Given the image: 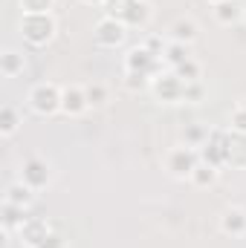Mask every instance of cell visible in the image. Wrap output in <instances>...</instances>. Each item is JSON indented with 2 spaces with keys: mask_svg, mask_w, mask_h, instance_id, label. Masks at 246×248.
<instances>
[{
  "mask_svg": "<svg viewBox=\"0 0 246 248\" xmlns=\"http://www.w3.org/2000/svg\"><path fill=\"white\" fill-rule=\"evenodd\" d=\"M58 32V17L53 12H26L20 15V35L32 46H47Z\"/></svg>",
  "mask_w": 246,
  "mask_h": 248,
  "instance_id": "1",
  "label": "cell"
},
{
  "mask_svg": "<svg viewBox=\"0 0 246 248\" xmlns=\"http://www.w3.org/2000/svg\"><path fill=\"white\" fill-rule=\"evenodd\" d=\"M200 162H203L200 150L188 147V144H177L165 153V170L171 179H191V173L197 170Z\"/></svg>",
  "mask_w": 246,
  "mask_h": 248,
  "instance_id": "2",
  "label": "cell"
},
{
  "mask_svg": "<svg viewBox=\"0 0 246 248\" xmlns=\"http://www.w3.org/2000/svg\"><path fill=\"white\" fill-rule=\"evenodd\" d=\"M61 90L58 84H53V81H41V84H35L32 90H29V107H32V113H38V116H55V113H61Z\"/></svg>",
  "mask_w": 246,
  "mask_h": 248,
  "instance_id": "3",
  "label": "cell"
},
{
  "mask_svg": "<svg viewBox=\"0 0 246 248\" xmlns=\"http://www.w3.org/2000/svg\"><path fill=\"white\" fill-rule=\"evenodd\" d=\"M162 58L159 55H154L145 44H139V46H133L127 55H124V72H139V75H148L151 81L159 75V72H165V66H162Z\"/></svg>",
  "mask_w": 246,
  "mask_h": 248,
  "instance_id": "4",
  "label": "cell"
},
{
  "mask_svg": "<svg viewBox=\"0 0 246 248\" xmlns=\"http://www.w3.org/2000/svg\"><path fill=\"white\" fill-rule=\"evenodd\" d=\"M151 93H154V98L162 101V104H177V101H183L185 81L177 78L174 69H165V72H159V75L151 81Z\"/></svg>",
  "mask_w": 246,
  "mask_h": 248,
  "instance_id": "5",
  "label": "cell"
},
{
  "mask_svg": "<svg viewBox=\"0 0 246 248\" xmlns=\"http://www.w3.org/2000/svg\"><path fill=\"white\" fill-rule=\"evenodd\" d=\"M229 136L232 130H209V139L200 147L203 162L214 165V168H226V156H229Z\"/></svg>",
  "mask_w": 246,
  "mask_h": 248,
  "instance_id": "6",
  "label": "cell"
},
{
  "mask_svg": "<svg viewBox=\"0 0 246 248\" xmlns=\"http://www.w3.org/2000/svg\"><path fill=\"white\" fill-rule=\"evenodd\" d=\"M18 179L26 182V185L38 193V190H44V187L53 182V168H50L47 159H41V156H29V159H23V165H20V176H18Z\"/></svg>",
  "mask_w": 246,
  "mask_h": 248,
  "instance_id": "7",
  "label": "cell"
},
{
  "mask_svg": "<svg viewBox=\"0 0 246 248\" xmlns=\"http://www.w3.org/2000/svg\"><path fill=\"white\" fill-rule=\"evenodd\" d=\"M93 38H96V44H99V46H105V49H116V46H122L124 38H127V26H124L122 20H116V17H107V15H105V17L96 23Z\"/></svg>",
  "mask_w": 246,
  "mask_h": 248,
  "instance_id": "8",
  "label": "cell"
},
{
  "mask_svg": "<svg viewBox=\"0 0 246 248\" xmlns=\"http://www.w3.org/2000/svg\"><path fill=\"white\" fill-rule=\"evenodd\" d=\"M154 17V6L151 0H127V6L122 9V15L116 20H122L127 29H145Z\"/></svg>",
  "mask_w": 246,
  "mask_h": 248,
  "instance_id": "9",
  "label": "cell"
},
{
  "mask_svg": "<svg viewBox=\"0 0 246 248\" xmlns=\"http://www.w3.org/2000/svg\"><path fill=\"white\" fill-rule=\"evenodd\" d=\"M90 110V101H87V93L81 84H70L61 90V113L70 119H78Z\"/></svg>",
  "mask_w": 246,
  "mask_h": 248,
  "instance_id": "10",
  "label": "cell"
},
{
  "mask_svg": "<svg viewBox=\"0 0 246 248\" xmlns=\"http://www.w3.org/2000/svg\"><path fill=\"white\" fill-rule=\"evenodd\" d=\"M217 225H220V231L226 237H246V208H241V205H226L220 211Z\"/></svg>",
  "mask_w": 246,
  "mask_h": 248,
  "instance_id": "11",
  "label": "cell"
},
{
  "mask_svg": "<svg viewBox=\"0 0 246 248\" xmlns=\"http://www.w3.org/2000/svg\"><path fill=\"white\" fill-rule=\"evenodd\" d=\"M50 225H47V219H38V217H29L23 225H20V231H18V240H20V246L23 248H38L47 237H50Z\"/></svg>",
  "mask_w": 246,
  "mask_h": 248,
  "instance_id": "12",
  "label": "cell"
},
{
  "mask_svg": "<svg viewBox=\"0 0 246 248\" xmlns=\"http://www.w3.org/2000/svg\"><path fill=\"white\" fill-rule=\"evenodd\" d=\"M200 38V26H197V20H191V17H177L171 26H168V41H177V44H194Z\"/></svg>",
  "mask_w": 246,
  "mask_h": 248,
  "instance_id": "13",
  "label": "cell"
},
{
  "mask_svg": "<svg viewBox=\"0 0 246 248\" xmlns=\"http://www.w3.org/2000/svg\"><path fill=\"white\" fill-rule=\"evenodd\" d=\"M244 12H246V6L241 0H223V3L214 6V20L220 26H235L238 20H244Z\"/></svg>",
  "mask_w": 246,
  "mask_h": 248,
  "instance_id": "14",
  "label": "cell"
},
{
  "mask_svg": "<svg viewBox=\"0 0 246 248\" xmlns=\"http://www.w3.org/2000/svg\"><path fill=\"white\" fill-rule=\"evenodd\" d=\"M23 69H26V55L12 49V46H6L3 55H0V72L6 78H18V75H23Z\"/></svg>",
  "mask_w": 246,
  "mask_h": 248,
  "instance_id": "15",
  "label": "cell"
},
{
  "mask_svg": "<svg viewBox=\"0 0 246 248\" xmlns=\"http://www.w3.org/2000/svg\"><path fill=\"white\" fill-rule=\"evenodd\" d=\"M226 168H246V133H235L229 136V156H226Z\"/></svg>",
  "mask_w": 246,
  "mask_h": 248,
  "instance_id": "16",
  "label": "cell"
},
{
  "mask_svg": "<svg viewBox=\"0 0 246 248\" xmlns=\"http://www.w3.org/2000/svg\"><path fill=\"white\" fill-rule=\"evenodd\" d=\"M26 219H29L26 208H18V205H12V202H3V217H0V222H3V231H6V234H12V231L18 234Z\"/></svg>",
  "mask_w": 246,
  "mask_h": 248,
  "instance_id": "17",
  "label": "cell"
},
{
  "mask_svg": "<svg viewBox=\"0 0 246 248\" xmlns=\"http://www.w3.org/2000/svg\"><path fill=\"white\" fill-rule=\"evenodd\" d=\"M3 202H12V205H18V208H29L32 202H35V190L26 185V182H12V185L6 187V196H3Z\"/></svg>",
  "mask_w": 246,
  "mask_h": 248,
  "instance_id": "18",
  "label": "cell"
},
{
  "mask_svg": "<svg viewBox=\"0 0 246 248\" xmlns=\"http://www.w3.org/2000/svg\"><path fill=\"white\" fill-rule=\"evenodd\" d=\"M20 124H23V119H20V110L15 104H3L0 107V136L3 139H12L20 130Z\"/></svg>",
  "mask_w": 246,
  "mask_h": 248,
  "instance_id": "19",
  "label": "cell"
},
{
  "mask_svg": "<svg viewBox=\"0 0 246 248\" xmlns=\"http://www.w3.org/2000/svg\"><path fill=\"white\" fill-rule=\"evenodd\" d=\"M217 179H220V168H214V165H209V162H200L188 182L197 185V187H211Z\"/></svg>",
  "mask_w": 246,
  "mask_h": 248,
  "instance_id": "20",
  "label": "cell"
},
{
  "mask_svg": "<svg viewBox=\"0 0 246 248\" xmlns=\"http://www.w3.org/2000/svg\"><path fill=\"white\" fill-rule=\"evenodd\" d=\"M191 58V46L188 44H177V41H168V46H165V52H162V61L168 63L171 69L174 66H180Z\"/></svg>",
  "mask_w": 246,
  "mask_h": 248,
  "instance_id": "21",
  "label": "cell"
},
{
  "mask_svg": "<svg viewBox=\"0 0 246 248\" xmlns=\"http://www.w3.org/2000/svg\"><path fill=\"white\" fill-rule=\"evenodd\" d=\"M183 144H188V147H203V141L209 139V130L203 127V124H185V130H183Z\"/></svg>",
  "mask_w": 246,
  "mask_h": 248,
  "instance_id": "22",
  "label": "cell"
},
{
  "mask_svg": "<svg viewBox=\"0 0 246 248\" xmlns=\"http://www.w3.org/2000/svg\"><path fill=\"white\" fill-rule=\"evenodd\" d=\"M84 93H87V101H90V107H105V104L110 101V90H107L102 81H93V84H87V87H84Z\"/></svg>",
  "mask_w": 246,
  "mask_h": 248,
  "instance_id": "23",
  "label": "cell"
},
{
  "mask_svg": "<svg viewBox=\"0 0 246 248\" xmlns=\"http://www.w3.org/2000/svg\"><path fill=\"white\" fill-rule=\"evenodd\" d=\"M174 72H177V78H183L185 84H191V81H200V78H203V66H200V61H194V58H188L185 63L174 66Z\"/></svg>",
  "mask_w": 246,
  "mask_h": 248,
  "instance_id": "24",
  "label": "cell"
},
{
  "mask_svg": "<svg viewBox=\"0 0 246 248\" xmlns=\"http://www.w3.org/2000/svg\"><path fill=\"white\" fill-rule=\"evenodd\" d=\"M124 87L130 93H142V90L151 87V78L148 75H139V72H124Z\"/></svg>",
  "mask_w": 246,
  "mask_h": 248,
  "instance_id": "25",
  "label": "cell"
},
{
  "mask_svg": "<svg viewBox=\"0 0 246 248\" xmlns=\"http://www.w3.org/2000/svg\"><path fill=\"white\" fill-rule=\"evenodd\" d=\"M203 98H206V87H203V81H191V84H185L183 101H188V104H200Z\"/></svg>",
  "mask_w": 246,
  "mask_h": 248,
  "instance_id": "26",
  "label": "cell"
},
{
  "mask_svg": "<svg viewBox=\"0 0 246 248\" xmlns=\"http://www.w3.org/2000/svg\"><path fill=\"white\" fill-rule=\"evenodd\" d=\"M229 130H235V133H246V104H238V107L232 110Z\"/></svg>",
  "mask_w": 246,
  "mask_h": 248,
  "instance_id": "27",
  "label": "cell"
},
{
  "mask_svg": "<svg viewBox=\"0 0 246 248\" xmlns=\"http://www.w3.org/2000/svg\"><path fill=\"white\" fill-rule=\"evenodd\" d=\"M20 9H23V15L26 12H53L55 0H20Z\"/></svg>",
  "mask_w": 246,
  "mask_h": 248,
  "instance_id": "28",
  "label": "cell"
},
{
  "mask_svg": "<svg viewBox=\"0 0 246 248\" xmlns=\"http://www.w3.org/2000/svg\"><path fill=\"white\" fill-rule=\"evenodd\" d=\"M142 44H145V46H148V49H151L154 55H159V58H162V52H165V46H168V41H162L159 35H148V38H145Z\"/></svg>",
  "mask_w": 246,
  "mask_h": 248,
  "instance_id": "29",
  "label": "cell"
},
{
  "mask_svg": "<svg viewBox=\"0 0 246 248\" xmlns=\"http://www.w3.org/2000/svg\"><path fill=\"white\" fill-rule=\"evenodd\" d=\"M124 6H127V0H105V6H102V9H105V15H107V17H119Z\"/></svg>",
  "mask_w": 246,
  "mask_h": 248,
  "instance_id": "30",
  "label": "cell"
},
{
  "mask_svg": "<svg viewBox=\"0 0 246 248\" xmlns=\"http://www.w3.org/2000/svg\"><path fill=\"white\" fill-rule=\"evenodd\" d=\"M38 248H67V240H64L61 234H55V231H50V237L41 243Z\"/></svg>",
  "mask_w": 246,
  "mask_h": 248,
  "instance_id": "31",
  "label": "cell"
},
{
  "mask_svg": "<svg viewBox=\"0 0 246 248\" xmlns=\"http://www.w3.org/2000/svg\"><path fill=\"white\" fill-rule=\"evenodd\" d=\"M84 6H105V0H81Z\"/></svg>",
  "mask_w": 246,
  "mask_h": 248,
  "instance_id": "32",
  "label": "cell"
},
{
  "mask_svg": "<svg viewBox=\"0 0 246 248\" xmlns=\"http://www.w3.org/2000/svg\"><path fill=\"white\" fill-rule=\"evenodd\" d=\"M209 3H211V6H217V3H223V0H209Z\"/></svg>",
  "mask_w": 246,
  "mask_h": 248,
  "instance_id": "33",
  "label": "cell"
},
{
  "mask_svg": "<svg viewBox=\"0 0 246 248\" xmlns=\"http://www.w3.org/2000/svg\"><path fill=\"white\" fill-rule=\"evenodd\" d=\"M244 23H246V12H244Z\"/></svg>",
  "mask_w": 246,
  "mask_h": 248,
  "instance_id": "34",
  "label": "cell"
}]
</instances>
